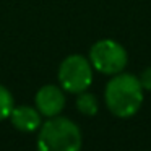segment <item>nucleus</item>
Returning a JSON list of instances; mask_svg holds the SVG:
<instances>
[{
  "label": "nucleus",
  "mask_w": 151,
  "mask_h": 151,
  "mask_svg": "<svg viewBox=\"0 0 151 151\" xmlns=\"http://www.w3.org/2000/svg\"><path fill=\"white\" fill-rule=\"evenodd\" d=\"M107 109L120 119L132 117L138 112L143 102V88L140 80L132 73H117L107 81L104 89Z\"/></svg>",
  "instance_id": "nucleus-1"
},
{
  "label": "nucleus",
  "mask_w": 151,
  "mask_h": 151,
  "mask_svg": "<svg viewBox=\"0 0 151 151\" xmlns=\"http://www.w3.org/2000/svg\"><path fill=\"white\" fill-rule=\"evenodd\" d=\"M81 130L67 117H49L39 127L37 151H81Z\"/></svg>",
  "instance_id": "nucleus-2"
},
{
  "label": "nucleus",
  "mask_w": 151,
  "mask_h": 151,
  "mask_svg": "<svg viewBox=\"0 0 151 151\" xmlns=\"http://www.w3.org/2000/svg\"><path fill=\"white\" fill-rule=\"evenodd\" d=\"M60 88L67 93L78 94L91 86L93 83V65L89 59L80 54H72L65 57L59 67Z\"/></svg>",
  "instance_id": "nucleus-3"
},
{
  "label": "nucleus",
  "mask_w": 151,
  "mask_h": 151,
  "mask_svg": "<svg viewBox=\"0 0 151 151\" xmlns=\"http://www.w3.org/2000/svg\"><path fill=\"white\" fill-rule=\"evenodd\" d=\"M89 62L93 68L104 75H117L128 62L127 50L114 39H99L89 49Z\"/></svg>",
  "instance_id": "nucleus-4"
},
{
  "label": "nucleus",
  "mask_w": 151,
  "mask_h": 151,
  "mask_svg": "<svg viewBox=\"0 0 151 151\" xmlns=\"http://www.w3.org/2000/svg\"><path fill=\"white\" fill-rule=\"evenodd\" d=\"M36 109L44 117H55L65 107V91L55 85H44L34 96Z\"/></svg>",
  "instance_id": "nucleus-5"
},
{
  "label": "nucleus",
  "mask_w": 151,
  "mask_h": 151,
  "mask_svg": "<svg viewBox=\"0 0 151 151\" xmlns=\"http://www.w3.org/2000/svg\"><path fill=\"white\" fill-rule=\"evenodd\" d=\"M8 119L17 130L24 132V133L39 130L41 124H42L41 112L36 107H31V106H15Z\"/></svg>",
  "instance_id": "nucleus-6"
},
{
  "label": "nucleus",
  "mask_w": 151,
  "mask_h": 151,
  "mask_svg": "<svg viewBox=\"0 0 151 151\" xmlns=\"http://www.w3.org/2000/svg\"><path fill=\"white\" fill-rule=\"evenodd\" d=\"M76 109L81 112L83 115H96L98 114V99L94 94L88 91H81L76 96Z\"/></svg>",
  "instance_id": "nucleus-7"
},
{
  "label": "nucleus",
  "mask_w": 151,
  "mask_h": 151,
  "mask_svg": "<svg viewBox=\"0 0 151 151\" xmlns=\"http://www.w3.org/2000/svg\"><path fill=\"white\" fill-rule=\"evenodd\" d=\"M13 107H15V101L12 93L4 85H0V122L7 120L10 117Z\"/></svg>",
  "instance_id": "nucleus-8"
},
{
  "label": "nucleus",
  "mask_w": 151,
  "mask_h": 151,
  "mask_svg": "<svg viewBox=\"0 0 151 151\" xmlns=\"http://www.w3.org/2000/svg\"><path fill=\"white\" fill-rule=\"evenodd\" d=\"M140 85L143 89H146V91H151V67H146V68L141 72L140 75Z\"/></svg>",
  "instance_id": "nucleus-9"
}]
</instances>
